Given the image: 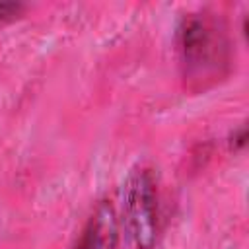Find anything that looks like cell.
Instances as JSON below:
<instances>
[{
    "mask_svg": "<svg viewBox=\"0 0 249 249\" xmlns=\"http://www.w3.org/2000/svg\"><path fill=\"white\" fill-rule=\"evenodd\" d=\"M177 49L189 89H206L228 74L230 41L220 18L206 12L185 16L177 29Z\"/></svg>",
    "mask_w": 249,
    "mask_h": 249,
    "instance_id": "cell-1",
    "label": "cell"
},
{
    "mask_svg": "<svg viewBox=\"0 0 249 249\" xmlns=\"http://www.w3.org/2000/svg\"><path fill=\"white\" fill-rule=\"evenodd\" d=\"M123 224L136 249H152L158 243L161 230L160 193L150 167H134L124 181Z\"/></svg>",
    "mask_w": 249,
    "mask_h": 249,
    "instance_id": "cell-2",
    "label": "cell"
},
{
    "mask_svg": "<svg viewBox=\"0 0 249 249\" xmlns=\"http://www.w3.org/2000/svg\"><path fill=\"white\" fill-rule=\"evenodd\" d=\"M119 218L111 200H101L89 214L74 249H117Z\"/></svg>",
    "mask_w": 249,
    "mask_h": 249,
    "instance_id": "cell-3",
    "label": "cell"
},
{
    "mask_svg": "<svg viewBox=\"0 0 249 249\" xmlns=\"http://www.w3.org/2000/svg\"><path fill=\"white\" fill-rule=\"evenodd\" d=\"M21 10H23L21 4H16V2H0V23L6 21V19H12Z\"/></svg>",
    "mask_w": 249,
    "mask_h": 249,
    "instance_id": "cell-4",
    "label": "cell"
}]
</instances>
